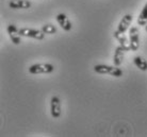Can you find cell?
Instances as JSON below:
<instances>
[{
	"instance_id": "6da1fadb",
	"label": "cell",
	"mask_w": 147,
	"mask_h": 137,
	"mask_svg": "<svg viewBox=\"0 0 147 137\" xmlns=\"http://www.w3.org/2000/svg\"><path fill=\"white\" fill-rule=\"evenodd\" d=\"M94 71L100 74H110L115 78H121L123 76V70L115 65L109 66V65H105V64H98V65L94 66Z\"/></svg>"
},
{
	"instance_id": "7a4b0ae2",
	"label": "cell",
	"mask_w": 147,
	"mask_h": 137,
	"mask_svg": "<svg viewBox=\"0 0 147 137\" xmlns=\"http://www.w3.org/2000/svg\"><path fill=\"white\" fill-rule=\"evenodd\" d=\"M55 70V66L52 64H33L29 67V72L31 74H51Z\"/></svg>"
},
{
	"instance_id": "3957f363",
	"label": "cell",
	"mask_w": 147,
	"mask_h": 137,
	"mask_svg": "<svg viewBox=\"0 0 147 137\" xmlns=\"http://www.w3.org/2000/svg\"><path fill=\"white\" fill-rule=\"evenodd\" d=\"M140 31L136 27H132L129 30V41H130V49L131 51H136L140 47Z\"/></svg>"
},
{
	"instance_id": "277c9868",
	"label": "cell",
	"mask_w": 147,
	"mask_h": 137,
	"mask_svg": "<svg viewBox=\"0 0 147 137\" xmlns=\"http://www.w3.org/2000/svg\"><path fill=\"white\" fill-rule=\"evenodd\" d=\"M19 33L22 36L31 37V38H35L38 41H42L45 38V33L42 30H35V29H30V28H22L19 29Z\"/></svg>"
},
{
	"instance_id": "5b68a950",
	"label": "cell",
	"mask_w": 147,
	"mask_h": 137,
	"mask_svg": "<svg viewBox=\"0 0 147 137\" xmlns=\"http://www.w3.org/2000/svg\"><path fill=\"white\" fill-rule=\"evenodd\" d=\"M7 31L9 33V36L11 38L12 43L14 45H19L22 43V35L19 33V29L15 25H9L7 28Z\"/></svg>"
},
{
	"instance_id": "8992f818",
	"label": "cell",
	"mask_w": 147,
	"mask_h": 137,
	"mask_svg": "<svg viewBox=\"0 0 147 137\" xmlns=\"http://www.w3.org/2000/svg\"><path fill=\"white\" fill-rule=\"evenodd\" d=\"M50 113L52 118H59L61 116V100L58 96H53L50 100Z\"/></svg>"
},
{
	"instance_id": "52a82bcc",
	"label": "cell",
	"mask_w": 147,
	"mask_h": 137,
	"mask_svg": "<svg viewBox=\"0 0 147 137\" xmlns=\"http://www.w3.org/2000/svg\"><path fill=\"white\" fill-rule=\"evenodd\" d=\"M113 36H114V38H116V39L119 41V45L125 49L126 51L131 50V49H130V41H128L127 36L125 35V32H121V31L116 30L113 33Z\"/></svg>"
},
{
	"instance_id": "ba28073f",
	"label": "cell",
	"mask_w": 147,
	"mask_h": 137,
	"mask_svg": "<svg viewBox=\"0 0 147 137\" xmlns=\"http://www.w3.org/2000/svg\"><path fill=\"white\" fill-rule=\"evenodd\" d=\"M57 21H58V23L61 26V28H62L64 31H66V32L70 31L71 28H73V25H71L69 18H68L64 13H59V14L57 15Z\"/></svg>"
},
{
	"instance_id": "9c48e42d",
	"label": "cell",
	"mask_w": 147,
	"mask_h": 137,
	"mask_svg": "<svg viewBox=\"0 0 147 137\" xmlns=\"http://www.w3.org/2000/svg\"><path fill=\"white\" fill-rule=\"evenodd\" d=\"M125 52L126 50L121 45L116 47L115 49V52H114V56H113V63L115 66L119 67L123 64V61H124V57H125Z\"/></svg>"
},
{
	"instance_id": "30bf717a",
	"label": "cell",
	"mask_w": 147,
	"mask_h": 137,
	"mask_svg": "<svg viewBox=\"0 0 147 137\" xmlns=\"http://www.w3.org/2000/svg\"><path fill=\"white\" fill-rule=\"evenodd\" d=\"M132 19H133L132 15H131V14H126L125 16L121 19L119 23H118V27H117L118 31H121V32H126V31L128 30L129 26L131 25Z\"/></svg>"
},
{
	"instance_id": "8fae6325",
	"label": "cell",
	"mask_w": 147,
	"mask_h": 137,
	"mask_svg": "<svg viewBox=\"0 0 147 137\" xmlns=\"http://www.w3.org/2000/svg\"><path fill=\"white\" fill-rule=\"evenodd\" d=\"M9 7L14 10L18 9H29L31 7V2L29 0H11L9 2Z\"/></svg>"
},
{
	"instance_id": "7c38bea8",
	"label": "cell",
	"mask_w": 147,
	"mask_h": 137,
	"mask_svg": "<svg viewBox=\"0 0 147 137\" xmlns=\"http://www.w3.org/2000/svg\"><path fill=\"white\" fill-rule=\"evenodd\" d=\"M133 63L140 70L146 71L147 70V61L144 59L142 56H134L133 59Z\"/></svg>"
},
{
	"instance_id": "4fadbf2b",
	"label": "cell",
	"mask_w": 147,
	"mask_h": 137,
	"mask_svg": "<svg viewBox=\"0 0 147 137\" xmlns=\"http://www.w3.org/2000/svg\"><path fill=\"white\" fill-rule=\"evenodd\" d=\"M138 25H140V26H146L147 25V2L144 5L142 12L140 13V16L138 18Z\"/></svg>"
},
{
	"instance_id": "5bb4252c",
	"label": "cell",
	"mask_w": 147,
	"mask_h": 137,
	"mask_svg": "<svg viewBox=\"0 0 147 137\" xmlns=\"http://www.w3.org/2000/svg\"><path fill=\"white\" fill-rule=\"evenodd\" d=\"M42 31L44 32L45 34H55L57 33V28H55L53 25H50V23H47V25H44L42 27Z\"/></svg>"
},
{
	"instance_id": "9a60e30c",
	"label": "cell",
	"mask_w": 147,
	"mask_h": 137,
	"mask_svg": "<svg viewBox=\"0 0 147 137\" xmlns=\"http://www.w3.org/2000/svg\"><path fill=\"white\" fill-rule=\"evenodd\" d=\"M145 31H146V32H147V25H146V26H145Z\"/></svg>"
}]
</instances>
